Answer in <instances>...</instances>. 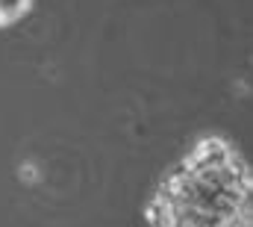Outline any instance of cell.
<instances>
[{
    "instance_id": "obj_1",
    "label": "cell",
    "mask_w": 253,
    "mask_h": 227,
    "mask_svg": "<svg viewBox=\"0 0 253 227\" xmlns=\"http://www.w3.org/2000/svg\"><path fill=\"white\" fill-rule=\"evenodd\" d=\"M253 177L239 145L221 133L197 136L159 177L147 204V227H253Z\"/></svg>"
},
{
    "instance_id": "obj_2",
    "label": "cell",
    "mask_w": 253,
    "mask_h": 227,
    "mask_svg": "<svg viewBox=\"0 0 253 227\" xmlns=\"http://www.w3.org/2000/svg\"><path fill=\"white\" fill-rule=\"evenodd\" d=\"M36 0H0V30L24 21L30 12H33Z\"/></svg>"
}]
</instances>
